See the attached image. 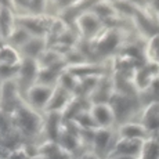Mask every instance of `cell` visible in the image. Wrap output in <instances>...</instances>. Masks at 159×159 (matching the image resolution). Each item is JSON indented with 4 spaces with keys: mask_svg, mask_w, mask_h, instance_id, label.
Returning <instances> with one entry per match:
<instances>
[{
    "mask_svg": "<svg viewBox=\"0 0 159 159\" xmlns=\"http://www.w3.org/2000/svg\"><path fill=\"white\" fill-rule=\"evenodd\" d=\"M108 111H107L105 108H102V107H98L96 111V118L97 120L100 122V123H107V122L109 120V116H108Z\"/></svg>",
    "mask_w": 159,
    "mask_h": 159,
    "instance_id": "cell-1",
    "label": "cell"
}]
</instances>
